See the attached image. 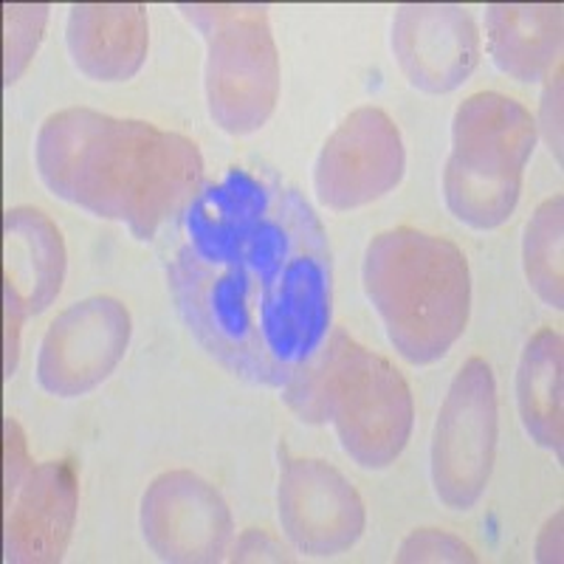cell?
Listing matches in <instances>:
<instances>
[{
  "label": "cell",
  "mask_w": 564,
  "mask_h": 564,
  "mask_svg": "<svg viewBox=\"0 0 564 564\" xmlns=\"http://www.w3.org/2000/svg\"><path fill=\"white\" fill-rule=\"evenodd\" d=\"M175 308L220 367L285 387L322 347L334 314V263L308 198L229 167L175 215L164 249Z\"/></svg>",
  "instance_id": "cell-1"
},
{
  "label": "cell",
  "mask_w": 564,
  "mask_h": 564,
  "mask_svg": "<svg viewBox=\"0 0 564 564\" xmlns=\"http://www.w3.org/2000/svg\"><path fill=\"white\" fill-rule=\"evenodd\" d=\"M34 161L48 193L124 224L135 240H153L204 175L193 139L88 108L48 116L34 141Z\"/></svg>",
  "instance_id": "cell-2"
},
{
  "label": "cell",
  "mask_w": 564,
  "mask_h": 564,
  "mask_svg": "<svg viewBox=\"0 0 564 564\" xmlns=\"http://www.w3.org/2000/svg\"><path fill=\"white\" fill-rule=\"evenodd\" d=\"M282 401L302 423H334L341 449L361 468L392 466L415 423L404 376L352 341L345 327H330L319 350L282 387Z\"/></svg>",
  "instance_id": "cell-3"
},
{
  "label": "cell",
  "mask_w": 564,
  "mask_h": 564,
  "mask_svg": "<svg viewBox=\"0 0 564 564\" xmlns=\"http://www.w3.org/2000/svg\"><path fill=\"white\" fill-rule=\"evenodd\" d=\"M361 276L392 347L410 365L443 359L466 330L471 274L452 240L410 226L381 231L367 246Z\"/></svg>",
  "instance_id": "cell-4"
},
{
  "label": "cell",
  "mask_w": 564,
  "mask_h": 564,
  "mask_svg": "<svg viewBox=\"0 0 564 564\" xmlns=\"http://www.w3.org/2000/svg\"><path fill=\"white\" fill-rule=\"evenodd\" d=\"M536 144V122L517 99L482 90L455 110L443 198L471 229H497L520 204L522 173Z\"/></svg>",
  "instance_id": "cell-5"
},
{
  "label": "cell",
  "mask_w": 564,
  "mask_h": 564,
  "mask_svg": "<svg viewBox=\"0 0 564 564\" xmlns=\"http://www.w3.org/2000/svg\"><path fill=\"white\" fill-rule=\"evenodd\" d=\"M206 40V105L220 130L249 135L263 128L280 97V57L265 7L181 3Z\"/></svg>",
  "instance_id": "cell-6"
},
{
  "label": "cell",
  "mask_w": 564,
  "mask_h": 564,
  "mask_svg": "<svg viewBox=\"0 0 564 564\" xmlns=\"http://www.w3.org/2000/svg\"><path fill=\"white\" fill-rule=\"evenodd\" d=\"M497 457V384L491 367L468 359L443 401L432 437V482L443 506L480 502Z\"/></svg>",
  "instance_id": "cell-7"
},
{
  "label": "cell",
  "mask_w": 564,
  "mask_h": 564,
  "mask_svg": "<svg viewBox=\"0 0 564 564\" xmlns=\"http://www.w3.org/2000/svg\"><path fill=\"white\" fill-rule=\"evenodd\" d=\"M401 130L379 108H359L325 141L314 167L316 195L336 212L384 198L404 178Z\"/></svg>",
  "instance_id": "cell-8"
},
{
  "label": "cell",
  "mask_w": 564,
  "mask_h": 564,
  "mask_svg": "<svg viewBox=\"0 0 564 564\" xmlns=\"http://www.w3.org/2000/svg\"><path fill=\"white\" fill-rule=\"evenodd\" d=\"M130 314L113 296H90L57 316L40 345L37 381L45 392L77 398L102 384L122 361Z\"/></svg>",
  "instance_id": "cell-9"
},
{
  "label": "cell",
  "mask_w": 564,
  "mask_h": 564,
  "mask_svg": "<svg viewBox=\"0 0 564 564\" xmlns=\"http://www.w3.org/2000/svg\"><path fill=\"white\" fill-rule=\"evenodd\" d=\"M280 522L296 551L336 556L356 545L367 511L350 480L327 463L291 457L285 449H280Z\"/></svg>",
  "instance_id": "cell-10"
},
{
  "label": "cell",
  "mask_w": 564,
  "mask_h": 564,
  "mask_svg": "<svg viewBox=\"0 0 564 564\" xmlns=\"http://www.w3.org/2000/svg\"><path fill=\"white\" fill-rule=\"evenodd\" d=\"M141 533L161 562H220L235 522L218 488L193 471H167L141 497Z\"/></svg>",
  "instance_id": "cell-11"
},
{
  "label": "cell",
  "mask_w": 564,
  "mask_h": 564,
  "mask_svg": "<svg viewBox=\"0 0 564 564\" xmlns=\"http://www.w3.org/2000/svg\"><path fill=\"white\" fill-rule=\"evenodd\" d=\"M392 52L415 88L449 94L480 63V34L468 9L449 3L398 7L392 20Z\"/></svg>",
  "instance_id": "cell-12"
},
{
  "label": "cell",
  "mask_w": 564,
  "mask_h": 564,
  "mask_svg": "<svg viewBox=\"0 0 564 564\" xmlns=\"http://www.w3.org/2000/svg\"><path fill=\"white\" fill-rule=\"evenodd\" d=\"M77 506L79 482L68 460L29 468L26 477L7 491V562H59L70 542Z\"/></svg>",
  "instance_id": "cell-13"
},
{
  "label": "cell",
  "mask_w": 564,
  "mask_h": 564,
  "mask_svg": "<svg viewBox=\"0 0 564 564\" xmlns=\"http://www.w3.org/2000/svg\"><path fill=\"white\" fill-rule=\"evenodd\" d=\"M7 229V379L18 367L20 322L43 314L63 289L65 243L57 226L32 206H14Z\"/></svg>",
  "instance_id": "cell-14"
},
{
  "label": "cell",
  "mask_w": 564,
  "mask_h": 564,
  "mask_svg": "<svg viewBox=\"0 0 564 564\" xmlns=\"http://www.w3.org/2000/svg\"><path fill=\"white\" fill-rule=\"evenodd\" d=\"M65 43L85 77L124 83L148 57V12L139 3H79L70 7Z\"/></svg>",
  "instance_id": "cell-15"
},
{
  "label": "cell",
  "mask_w": 564,
  "mask_h": 564,
  "mask_svg": "<svg viewBox=\"0 0 564 564\" xmlns=\"http://www.w3.org/2000/svg\"><path fill=\"white\" fill-rule=\"evenodd\" d=\"M562 7H488L486 29L494 65L520 83H539L562 54Z\"/></svg>",
  "instance_id": "cell-16"
},
{
  "label": "cell",
  "mask_w": 564,
  "mask_h": 564,
  "mask_svg": "<svg viewBox=\"0 0 564 564\" xmlns=\"http://www.w3.org/2000/svg\"><path fill=\"white\" fill-rule=\"evenodd\" d=\"M562 336L539 330L522 350L517 404L528 435L562 460Z\"/></svg>",
  "instance_id": "cell-17"
},
{
  "label": "cell",
  "mask_w": 564,
  "mask_h": 564,
  "mask_svg": "<svg viewBox=\"0 0 564 564\" xmlns=\"http://www.w3.org/2000/svg\"><path fill=\"white\" fill-rule=\"evenodd\" d=\"M564 198L545 200L536 206L531 215V224L525 229V246H522V260H525L528 285L536 291V296L553 311L564 308L562 294V224H564Z\"/></svg>",
  "instance_id": "cell-18"
},
{
  "label": "cell",
  "mask_w": 564,
  "mask_h": 564,
  "mask_svg": "<svg viewBox=\"0 0 564 564\" xmlns=\"http://www.w3.org/2000/svg\"><path fill=\"white\" fill-rule=\"evenodd\" d=\"M48 7H7V85L20 79L43 40Z\"/></svg>",
  "instance_id": "cell-19"
},
{
  "label": "cell",
  "mask_w": 564,
  "mask_h": 564,
  "mask_svg": "<svg viewBox=\"0 0 564 564\" xmlns=\"http://www.w3.org/2000/svg\"><path fill=\"white\" fill-rule=\"evenodd\" d=\"M475 558L471 547L463 545L460 539L435 528L412 531L398 551V562H475Z\"/></svg>",
  "instance_id": "cell-20"
},
{
  "label": "cell",
  "mask_w": 564,
  "mask_h": 564,
  "mask_svg": "<svg viewBox=\"0 0 564 564\" xmlns=\"http://www.w3.org/2000/svg\"><path fill=\"white\" fill-rule=\"evenodd\" d=\"M542 133L556 161H562V68L556 65L542 94Z\"/></svg>",
  "instance_id": "cell-21"
},
{
  "label": "cell",
  "mask_w": 564,
  "mask_h": 564,
  "mask_svg": "<svg viewBox=\"0 0 564 564\" xmlns=\"http://www.w3.org/2000/svg\"><path fill=\"white\" fill-rule=\"evenodd\" d=\"M231 562H291V556L265 531H246L231 551Z\"/></svg>",
  "instance_id": "cell-22"
}]
</instances>
